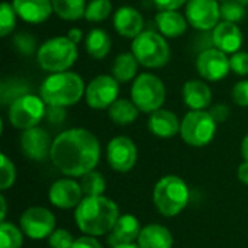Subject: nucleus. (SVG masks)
<instances>
[{
	"instance_id": "nucleus-13",
	"label": "nucleus",
	"mask_w": 248,
	"mask_h": 248,
	"mask_svg": "<svg viewBox=\"0 0 248 248\" xmlns=\"http://www.w3.org/2000/svg\"><path fill=\"white\" fill-rule=\"evenodd\" d=\"M196 70L205 81H221L231 71L230 57L218 48H206L196 58Z\"/></svg>"
},
{
	"instance_id": "nucleus-29",
	"label": "nucleus",
	"mask_w": 248,
	"mask_h": 248,
	"mask_svg": "<svg viewBox=\"0 0 248 248\" xmlns=\"http://www.w3.org/2000/svg\"><path fill=\"white\" fill-rule=\"evenodd\" d=\"M23 235L20 227L3 221L0 224V248H22Z\"/></svg>"
},
{
	"instance_id": "nucleus-5",
	"label": "nucleus",
	"mask_w": 248,
	"mask_h": 248,
	"mask_svg": "<svg viewBox=\"0 0 248 248\" xmlns=\"http://www.w3.org/2000/svg\"><path fill=\"white\" fill-rule=\"evenodd\" d=\"M189 187L186 182L174 174L161 177L153 192V201L157 211L167 217H177L189 203Z\"/></svg>"
},
{
	"instance_id": "nucleus-16",
	"label": "nucleus",
	"mask_w": 248,
	"mask_h": 248,
	"mask_svg": "<svg viewBox=\"0 0 248 248\" xmlns=\"http://www.w3.org/2000/svg\"><path fill=\"white\" fill-rule=\"evenodd\" d=\"M83 189L73 177H64L52 183L48 192L49 202L58 209H73L83 201Z\"/></svg>"
},
{
	"instance_id": "nucleus-10",
	"label": "nucleus",
	"mask_w": 248,
	"mask_h": 248,
	"mask_svg": "<svg viewBox=\"0 0 248 248\" xmlns=\"http://www.w3.org/2000/svg\"><path fill=\"white\" fill-rule=\"evenodd\" d=\"M119 96V81L109 74H100L94 77L86 86V103L89 108L96 110L109 109Z\"/></svg>"
},
{
	"instance_id": "nucleus-6",
	"label": "nucleus",
	"mask_w": 248,
	"mask_h": 248,
	"mask_svg": "<svg viewBox=\"0 0 248 248\" xmlns=\"http://www.w3.org/2000/svg\"><path fill=\"white\" fill-rule=\"evenodd\" d=\"M131 52L135 55L140 65L145 68H161L170 61L171 55L166 36L154 31H142L134 38Z\"/></svg>"
},
{
	"instance_id": "nucleus-11",
	"label": "nucleus",
	"mask_w": 248,
	"mask_h": 248,
	"mask_svg": "<svg viewBox=\"0 0 248 248\" xmlns=\"http://www.w3.org/2000/svg\"><path fill=\"white\" fill-rule=\"evenodd\" d=\"M19 227L31 240L48 238L57 230L54 214L44 206L28 208L19 219Z\"/></svg>"
},
{
	"instance_id": "nucleus-47",
	"label": "nucleus",
	"mask_w": 248,
	"mask_h": 248,
	"mask_svg": "<svg viewBox=\"0 0 248 248\" xmlns=\"http://www.w3.org/2000/svg\"><path fill=\"white\" fill-rule=\"evenodd\" d=\"M0 205H1L0 221L3 222V221H4V218H6V211H7V202H6V199H4V196H3V195H1V198H0Z\"/></svg>"
},
{
	"instance_id": "nucleus-20",
	"label": "nucleus",
	"mask_w": 248,
	"mask_h": 248,
	"mask_svg": "<svg viewBox=\"0 0 248 248\" xmlns=\"http://www.w3.org/2000/svg\"><path fill=\"white\" fill-rule=\"evenodd\" d=\"M141 222L137 217L131 214H124L116 221L115 227L109 232V244L112 247L122 246V244H132L138 241L141 234Z\"/></svg>"
},
{
	"instance_id": "nucleus-37",
	"label": "nucleus",
	"mask_w": 248,
	"mask_h": 248,
	"mask_svg": "<svg viewBox=\"0 0 248 248\" xmlns=\"http://www.w3.org/2000/svg\"><path fill=\"white\" fill-rule=\"evenodd\" d=\"M48 244L51 248H73L74 238L70 231L64 228H57L48 237Z\"/></svg>"
},
{
	"instance_id": "nucleus-26",
	"label": "nucleus",
	"mask_w": 248,
	"mask_h": 248,
	"mask_svg": "<svg viewBox=\"0 0 248 248\" xmlns=\"http://www.w3.org/2000/svg\"><path fill=\"white\" fill-rule=\"evenodd\" d=\"M86 45V51L87 54L94 58V60H103L112 48V39L109 36V33L100 28H94L92 29L84 41Z\"/></svg>"
},
{
	"instance_id": "nucleus-18",
	"label": "nucleus",
	"mask_w": 248,
	"mask_h": 248,
	"mask_svg": "<svg viewBox=\"0 0 248 248\" xmlns=\"http://www.w3.org/2000/svg\"><path fill=\"white\" fill-rule=\"evenodd\" d=\"M12 6L17 17L31 25L44 23L54 13L51 0H12Z\"/></svg>"
},
{
	"instance_id": "nucleus-49",
	"label": "nucleus",
	"mask_w": 248,
	"mask_h": 248,
	"mask_svg": "<svg viewBox=\"0 0 248 248\" xmlns=\"http://www.w3.org/2000/svg\"><path fill=\"white\" fill-rule=\"evenodd\" d=\"M238 1H240L241 4H244V6H247L248 4V0H238Z\"/></svg>"
},
{
	"instance_id": "nucleus-27",
	"label": "nucleus",
	"mask_w": 248,
	"mask_h": 248,
	"mask_svg": "<svg viewBox=\"0 0 248 248\" xmlns=\"http://www.w3.org/2000/svg\"><path fill=\"white\" fill-rule=\"evenodd\" d=\"M108 113L113 124L125 126V125H131L132 122H135V119L138 118L140 109L135 106L132 100L118 99L116 102L110 105V108L108 109Z\"/></svg>"
},
{
	"instance_id": "nucleus-19",
	"label": "nucleus",
	"mask_w": 248,
	"mask_h": 248,
	"mask_svg": "<svg viewBox=\"0 0 248 248\" xmlns=\"http://www.w3.org/2000/svg\"><path fill=\"white\" fill-rule=\"evenodd\" d=\"M113 28L122 38L134 39L144 31V17L132 6H122L113 15Z\"/></svg>"
},
{
	"instance_id": "nucleus-7",
	"label": "nucleus",
	"mask_w": 248,
	"mask_h": 248,
	"mask_svg": "<svg viewBox=\"0 0 248 248\" xmlns=\"http://www.w3.org/2000/svg\"><path fill=\"white\" fill-rule=\"evenodd\" d=\"M166 86L160 77L151 73H141L132 81L131 100L144 113H153L166 102Z\"/></svg>"
},
{
	"instance_id": "nucleus-25",
	"label": "nucleus",
	"mask_w": 248,
	"mask_h": 248,
	"mask_svg": "<svg viewBox=\"0 0 248 248\" xmlns=\"http://www.w3.org/2000/svg\"><path fill=\"white\" fill-rule=\"evenodd\" d=\"M138 65L140 62L132 52H122L112 64V76L119 81V84L134 81L137 78Z\"/></svg>"
},
{
	"instance_id": "nucleus-3",
	"label": "nucleus",
	"mask_w": 248,
	"mask_h": 248,
	"mask_svg": "<svg viewBox=\"0 0 248 248\" xmlns=\"http://www.w3.org/2000/svg\"><path fill=\"white\" fill-rule=\"evenodd\" d=\"M84 94L86 86L83 77L70 70L49 74L39 87V96L46 106H74Z\"/></svg>"
},
{
	"instance_id": "nucleus-40",
	"label": "nucleus",
	"mask_w": 248,
	"mask_h": 248,
	"mask_svg": "<svg viewBox=\"0 0 248 248\" xmlns=\"http://www.w3.org/2000/svg\"><path fill=\"white\" fill-rule=\"evenodd\" d=\"M209 113L212 115V118L217 121V124H222V122H225L227 119H228V116H230V108L227 106V105H215V106H212L211 108V110H209Z\"/></svg>"
},
{
	"instance_id": "nucleus-14",
	"label": "nucleus",
	"mask_w": 248,
	"mask_h": 248,
	"mask_svg": "<svg viewBox=\"0 0 248 248\" xmlns=\"http://www.w3.org/2000/svg\"><path fill=\"white\" fill-rule=\"evenodd\" d=\"M186 19L198 31L214 29L221 19L218 0H189L186 3Z\"/></svg>"
},
{
	"instance_id": "nucleus-48",
	"label": "nucleus",
	"mask_w": 248,
	"mask_h": 248,
	"mask_svg": "<svg viewBox=\"0 0 248 248\" xmlns=\"http://www.w3.org/2000/svg\"><path fill=\"white\" fill-rule=\"evenodd\" d=\"M112 248H141L138 244H135V243H132V244H122V246H116V247H112Z\"/></svg>"
},
{
	"instance_id": "nucleus-17",
	"label": "nucleus",
	"mask_w": 248,
	"mask_h": 248,
	"mask_svg": "<svg viewBox=\"0 0 248 248\" xmlns=\"http://www.w3.org/2000/svg\"><path fill=\"white\" fill-rule=\"evenodd\" d=\"M244 35L240 26L234 22L221 20L212 29V44L225 54H235L241 49Z\"/></svg>"
},
{
	"instance_id": "nucleus-45",
	"label": "nucleus",
	"mask_w": 248,
	"mask_h": 248,
	"mask_svg": "<svg viewBox=\"0 0 248 248\" xmlns=\"http://www.w3.org/2000/svg\"><path fill=\"white\" fill-rule=\"evenodd\" d=\"M67 36L74 42V44H80L81 39H83V31L80 28H71L68 32H67Z\"/></svg>"
},
{
	"instance_id": "nucleus-4",
	"label": "nucleus",
	"mask_w": 248,
	"mask_h": 248,
	"mask_svg": "<svg viewBox=\"0 0 248 248\" xmlns=\"http://www.w3.org/2000/svg\"><path fill=\"white\" fill-rule=\"evenodd\" d=\"M77 58V44H74L68 36L49 38L36 49V61L39 67L49 74L70 70Z\"/></svg>"
},
{
	"instance_id": "nucleus-22",
	"label": "nucleus",
	"mask_w": 248,
	"mask_h": 248,
	"mask_svg": "<svg viewBox=\"0 0 248 248\" xmlns=\"http://www.w3.org/2000/svg\"><path fill=\"white\" fill-rule=\"evenodd\" d=\"M180 125H182V121H179L177 115L163 108L150 113V118H148L150 132L163 140L173 138L177 134H180Z\"/></svg>"
},
{
	"instance_id": "nucleus-31",
	"label": "nucleus",
	"mask_w": 248,
	"mask_h": 248,
	"mask_svg": "<svg viewBox=\"0 0 248 248\" xmlns=\"http://www.w3.org/2000/svg\"><path fill=\"white\" fill-rule=\"evenodd\" d=\"M112 12L110 0H92L86 6L84 17L89 22H102L109 17Z\"/></svg>"
},
{
	"instance_id": "nucleus-32",
	"label": "nucleus",
	"mask_w": 248,
	"mask_h": 248,
	"mask_svg": "<svg viewBox=\"0 0 248 248\" xmlns=\"http://www.w3.org/2000/svg\"><path fill=\"white\" fill-rule=\"evenodd\" d=\"M26 93H29V87L25 83H22L20 80L12 78V80H6L1 83L0 94H1V102L4 105H10L13 100H16L17 97H20Z\"/></svg>"
},
{
	"instance_id": "nucleus-46",
	"label": "nucleus",
	"mask_w": 248,
	"mask_h": 248,
	"mask_svg": "<svg viewBox=\"0 0 248 248\" xmlns=\"http://www.w3.org/2000/svg\"><path fill=\"white\" fill-rule=\"evenodd\" d=\"M241 155L246 161H248V134L244 137V140L241 142Z\"/></svg>"
},
{
	"instance_id": "nucleus-24",
	"label": "nucleus",
	"mask_w": 248,
	"mask_h": 248,
	"mask_svg": "<svg viewBox=\"0 0 248 248\" xmlns=\"http://www.w3.org/2000/svg\"><path fill=\"white\" fill-rule=\"evenodd\" d=\"M173 235L171 232L160 225L150 224L142 227L137 244L141 248H173Z\"/></svg>"
},
{
	"instance_id": "nucleus-28",
	"label": "nucleus",
	"mask_w": 248,
	"mask_h": 248,
	"mask_svg": "<svg viewBox=\"0 0 248 248\" xmlns=\"http://www.w3.org/2000/svg\"><path fill=\"white\" fill-rule=\"evenodd\" d=\"M52 9L57 16L64 20H78L84 17L86 0H51Z\"/></svg>"
},
{
	"instance_id": "nucleus-35",
	"label": "nucleus",
	"mask_w": 248,
	"mask_h": 248,
	"mask_svg": "<svg viewBox=\"0 0 248 248\" xmlns=\"http://www.w3.org/2000/svg\"><path fill=\"white\" fill-rule=\"evenodd\" d=\"M16 182V169L13 161L6 155L1 154V170H0V189L7 190Z\"/></svg>"
},
{
	"instance_id": "nucleus-50",
	"label": "nucleus",
	"mask_w": 248,
	"mask_h": 248,
	"mask_svg": "<svg viewBox=\"0 0 248 248\" xmlns=\"http://www.w3.org/2000/svg\"><path fill=\"white\" fill-rule=\"evenodd\" d=\"M218 1H221V3H222V1H225V0H218Z\"/></svg>"
},
{
	"instance_id": "nucleus-2",
	"label": "nucleus",
	"mask_w": 248,
	"mask_h": 248,
	"mask_svg": "<svg viewBox=\"0 0 248 248\" xmlns=\"http://www.w3.org/2000/svg\"><path fill=\"white\" fill-rule=\"evenodd\" d=\"M119 217L121 214L118 205L105 195L84 196L74 214L78 230L84 235L92 237L109 234Z\"/></svg>"
},
{
	"instance_id": "nucleus-9",
	"label": "nucleus",
	"mask_w": 248,
	"mask_h": 248,
	"mask_svg": "<svg viewBox=\"0 0 248 248\" xmlns=\"http://www.w3.org/2000/svg\"><path fill=\"white\" fill-rule=\"evenodd\" d=\"M217 125L209 110H190L182 119L180 137L187 145L201 148L214 140Z\"/></svg>"
},
{
	"instance_id": "nucleus-43",
	"label": "nucleus",
	"mask_w": 248,
	"mask_h": 248,
	"mask_svg": "<svg viewBox=\"0 0 248 248\" xmlns=\"http://www.w3.org/2000/svg\"><path fill=\"white\" fill-rule=\"evenodd\" d=\"M73 248H103L102 244L92 235H83L74 240Z\"/></svg>"
},
{
	"instance_id": "nucleus-42",
	"label": "nucleus",
	"mask_w": 248,
	"mask_h": 248,
	"mask_svg": "<svg viewBox=\"0 0 248 248\" xmlns=\"http://www.w3.org/2000/svg\"><path fill=\"white\" fill-rule=\"evenodd\" d=\"M158 10H179L189 0H153Z\"/></svg>"
},
{
	"instance_id": "nucleus-34",
	"label": "nucleus",
	"mask_w": 248,
	"mask_h": 248,
	"mask_svg": "<svg viewBox=\"0 0 248 248\" xmlns=\"http://www.w3.org/2000/svg\"><path fill=\"white\" fill-rule=\"evenodd\" d=\"M246 16L244 4L238 0H225L221 3V17L227 22H240Z\"/></svg>"
},
{
	"instance_id": "nucleus-1",
	"label": "nucleus",
	"mask_w": 248,
	"mask_h": 248,
	"mask_svg": "<svg viewBox=\"0 0 248 248\" xmlns=\"http://www.w3.org/2000/svg\"><path fill=\"white\" fill-rule=\"evenodd\" d=\"M52 164L67 177H83L100 160V142L86 128H71L58 134L51 147Z\"/></svg>"
},
{
	"instance_id": "nucleus-30",
	"label": "nucleus",
	"mask_w": 248,
	"mask_h": 248,
	"mask_svg": "<svg viewBox=\"0 0 248 248\" xmlns=\"http://www.w3.org/2000/svg\"><path fill=\"white\" fill-rule=\"evenodd\" d=\"M80 186L84 196H102L106 190V180L102 173L92 170L81 177Z\"/></svg>"
},
{
	"instance_id": "nucleus-8",
	"label": "nucleus",
	"mask_w": 248,
	"mask_h": 248,
	"mask_svg": "<svg viewBox=\"0 0 248 248\" xmlns=\"http://www.w3.org/2000/svg\"><path fill=\"white\" fill-rule=\"evenodd\" d=\"M46 103L41 96L26 93L13 100L7 108V119L16 129L26 131L38 126L46 116Z\"/></svg>"
},
{
	"instance_id": "nucleus-21",
	"label": "nucleus",
	"mask_w": 248,
	"mask_h": 248,
	"mask_svg": "<svg viewBox=\"0 0 248 248\" xmlns=\"http://www.w3.org/2000/svg\"><path fill=\"white\" fill-rule=\"evenodd\" d=\"M182 97L190 110H205L212 103V90L206 81L192 78L183 84Z\"/></svg>"
},
{
	"instance_id": "nucleus-15",
	"label": "nucleus",
	"mask_w": 248,
	"mask_h": 248,
	"mask_svg": "<svg viewBox=\"0 0 248 248\" xmlns=\"http://www.w3.org/2000/svg\"><path fill=\"white\" fill-rule=\"evenodd\" d=\"M52 141L49 134L39 125L22 131L19 144L22 153L32 161H44L51 154Z\"/></svg>"
},
{
	"instance_id": "nucleus-33",
	"label": "nucleus",
	"mask_w": 248,
	"mask_h": 248,
	"mask_svg": "<svg viewBox=\"0 0 248 248\" xmlns=\"http://www.w3.org/2000/svg\"><path fill=\"white\" fill-rule=\"evenodd\" d=\"M16 12L9 1H3L0 6V35L7 36L16 26Z\"/></svg>"
},
{
	"instance_id": "nucleus-41",
	"label": "nucleus",
	"mask_w": 248,
	"mask_h": 248,
	"mask_svg": "<svg viewBox=\"0 0 248 248\" xmlns=\"http://www.w3.org/2000/svg\"><path fill=\"white\" fill-rule=\"evenodd\" d=\"M51 124H61L65 118V108H58V106H48L46 108V116H45Z\"/></svg>"
},
{
	"instance_id": "nucleus-38",
	"label": "nucleus",
	"mask_w": 248,
	"mask_h": 248,
	"mask_svg": "<svg viewBox=\"0 0 248 248\" xmlns=\"http://www.w3.org/2000/svg\"><path fill=\"white\" fill-rule=\"evenodd\" d=\"M231 62V71H234L237 76H248V52L247 51H238L230 57Z\"/></svg>"
},
{
	"instance_id": "nucleus-44",
	"label": "nucleus",
	"mask_w": 248,
	"mask_h": 248,
	"mask_svg": "<svg viewBox=\"0 0 248 248\" xmlns=\"http://www.w3.org/2000/svg\"><path fill=\"white\" fill-rule=\"evenodd\" d=\"M238 180L243 183V185H247L248 186V161H243L238 167Z\"/></svg>"
},
{
	"instance_id": "nucleus-39",
	"label": "nucleus",
	"mask_w": 248,
	"mask_h": 248,
	"mask_svg": "<svg viewBox=\"0 0 248 248\" xmlns=\"http://www.w3.org/2000/svg\"><path fill=\"white\" fill-rule=\"evenodd\" d=\"M231 97L237 106L248 108V80H241L234 84L231 90Z\"/></svg>"
},
{
	"instance_id": "nucleus-36",
	"label": "nucleus",
	"mask_w": 248,
	"mask_h": 248,
	"mask_svg": "<svg viewBox=\"0 0 248 248\" xmlns=\"http://www.w3.org/2000/svg\"><path fill=\"white\" fill-rule=\"evenodd\" d=\"M13 44H15V48L23 55H32L35 52V49H38L36 48V39L28 32L17 33L13 38Z\"/></svg>"
},
{
	"instance_id": "nucleus-12",
	"label": "nucleus",
	"mask_w": 248,
	"mask_h": 248,
	"mask_svg": "<svg viewBox=\"0 0 248 248\" xmlns=\"http://www.w3.org/2000/svg\"><path fill=\"white\" fill-rule=\"evenodd\" d=\"M106 160L110 169L118 173L131 171L138 160V150L135 142L124 135L112 138L106 148Z\"/></svg>"
},
{
	"instance_id": "nucleus-23",
	"label": "nucleus",
	"mask_w": 248,
	"mask_h": 248,
	"mask_svg": "<svg viewBox=\"0 0 248 248\" xmlns=\"http://www.w3.org/2000/svg\"><path fill=\"white\" fill-rule=\"evenodd\" d=\"M187 19L177 10H160L155 15V25L166 38H179L187 29Z\"/></svg>"
}]
</instances>
